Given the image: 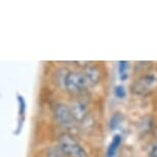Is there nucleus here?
I'll return each mask as SVG.
<instances>
[{"mask_svg": "<svg viewBox=\"0 0 157 157\" xmlns=\"http://www.w3.org/2000/svg\"><path fill=\"white\" fill-rule=\"evenodd\" d=\"M64 85L71 93H78L85 90V88L94 85L87 73L83 72H71L65 77Z\"/></svg>", "mask_w": 157, "mask_h": 157, "instance_id": "nucleus-1", "label": "nucleus"}, {"mask_svg": "<svg viewBox=\"0 0 157 157\" xmlns=\"http://www.w3.org/2000/svg\"><path fill=\"white\" fill-rule=\"evenodd\" d=\"M60 148L65 155L69 157H88L80 144L69 135H63L60 138Z\"/></svg>", "mask_w": 157, "mask_h": 157, "instance_id": "nucleus-2", "label": "nucleus"}, {"mask_svg": "<svg viewBox=\"0 0 157 157\" xmlns=\"http://www.w3.org/2000/svg\"><path fill=\"white\" fill-rule=\"evenodd\" d=\"M55 118L64 127L72 126L76 121L71 113L70 108L66 105H63V104H59L55 108Z\"/></svg>", "mask_w": 157, "mask_h": 157, "instance_id": "nucleus-3", "label": "nucleus"}, {"mask_svg": "<svg viewBox=\"0 0 157 157\" xmlns=\"http://www.w3.org/2000/svg\"><path fill=\"white\" fill-rule=\"evenodd\" d=\"M156 82V77L153 74H147L144 75L143 77H141L139 80L136 82L132 86V90L136 94H146L149 90H152V87L154 86V83Z\"/></svg>", "mask_w": 157, "mask_h": 157, "instance_id": "nucleus-4", "label": "nucleus"}, {"mask_svg": "<svg viewBox=\"0 0 157 157\" xmlns=\"http://www.w3.org/2000/svg\"><path fill=\"white\" fill-rule=\"evenodd\" d=\"M70 111L76 121H82L87 115V108L82 102H74L71 104Z\"/></svg>", "mask_w": 157, "mask_h": 157, "instance_id": "nucleus-5", "label": "nucleus"}, {"mask_svg": "<svg viewBox=\"0 0 157 157\" xmlns=\"http://www.w3.org/2000/svg\"><path fill=\"white\" fill-rule=\"evenodd\" d=\"M120 144H121V137L119 135H116L113 138V141L111 142L110 146H109L107 150V157H113Z\"/></svg>", "mask_w": 157, "mask_h": 157, "instance_id": "nucleus-6", "label": "nucleus"}, {"mask_svg": "<svg viewBox=\"0 0 157 157\" xmlns=\"http://www.w3.org/2000/svg\"><path fill=\"white\" fill-rule=\"evenodd\" d=\"M65 155L63 151L61 150V148H50L47 151L46 157H63Z\"/></svg>", "mask_w": 157, "mask_h": 157, "instance_id": "nucleus-7", "label": "nucleus"}, {"mask_svg": "<svg viewBox=\"0 0 157 157\" xmlns=\"http://www.w3.org/2000/svg\"><path fill=\"white\" fill-rule=\"evenodd\" d=\"M126 68H127V62H125V61L119 62V67H118V71H119L120 77L122 79H125L126 78V74H125Z\"/></svg>", "mask_w": 157, "mask_h": 157, "instance_id": "nucleus-8", "label": "nucleus"}, {"mask_svg": "<svg viewBox=\"0 0 157 157\" xmlns=\"http://www.w3.org/2000/svg\"><path fill=\"white\" fill-rule=\"evenodd\" d=\"M120 120H121V117H120V115L116 113L115 115H113V117L111 118V121H110V128L111 129H114V128H116L117 125L119 124L120 122Z\"/></svg>", "mask_w": 157, "mask_h": 157, "instance_id": "nucleus-9", "label": "nucleus"}, {"mask_svg": "<svg viewBox=\"0 0 157 157\" xmlns=\"http://www.w3.org/2000/svg\"><path fill=\"white\" fill-rule=\"evenodd\" d=\"M115 94H116V97L117 98H119V99H123L124 97H125V90H124V87L123 86H121V85H117L116 87H115Z\"/></svg>", "mask_w": 157, "mask_h": 157, "instance_id": "nucleus-10", "label": "nucleus"}, {"mask_svg": "<svg viewBox=\"0 0 157 157\" xmlns=\"http://www.w3.org/2000/svg\"><path fill=\"white\" fill-rule=\"evenodd\" d=\"M148 155H149V157H157V145H154V146L151 147Z\"/></svg>", "mask_w": 157, "mask_h": 157, "instance_id": "nucleus-11", "label": "nucleus"}]
</instances>
